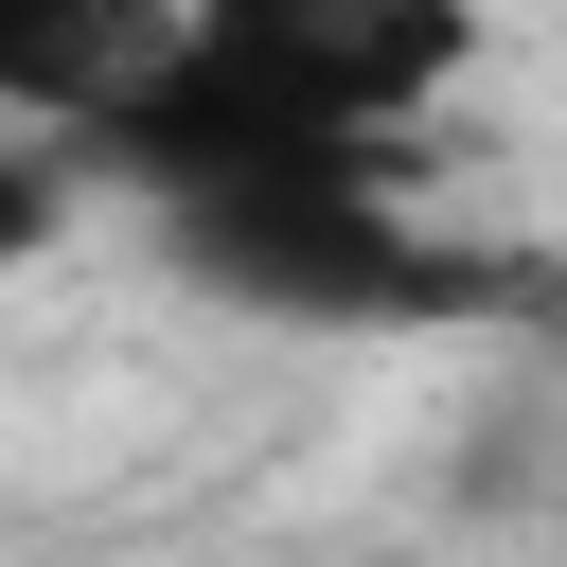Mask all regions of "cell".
<instances>
[{
    "instance_id": "4",
    "label": "cell",
    "mask_w": 567,
    "mask_h": 567,
    "mask_svg": "<svg viewBox=\"0 0 567 567\" xmlns=\"http://www.w3.org/2000/svg\"><path fill=\"white\" fill-rule=\"evenodd\" d=\"M71 195H89V177H71L53 142H0V284H18V266L71 230Z\"/></svg>"
},
{
    "instance_id": "2",
    "label": "cell",
    "mask_w": 567,
    "mask_h": 567,
    "mask_svg": "<svg viewBox=\"0 0 567 567\" xmlns=\"http://www.w3.org/2000/svg\"><path fill=\"white\" fill-rule=\"evenodd\" d=\"M177 53L284 124L337 142H408L461 71H478V0H177Z\"/></svg>"
},
{
    "instance_id": "1",
    "label": "cell",
    "mask_w": 567,
    "mask_h": 567,
    "mask_svg": "<svg viewBox=\"0 0 567 567\" xmlns=\"http://www.w3.org/2000/svg\"><path fill=\"white\" fill-rule=\"evenodd\" d=\"M159 266L230 319H284V337H408V319H461V301H514V266H461L408 177H248V195H177L142 213Z\"/></svg>"
},
{
    "instance_id": "3",
    "label": "cell",
    "mask_w": 567,
    "mask_h": 567,
    "mask_svg": "<svg viewBox=\"0 0 567 567\" xmlns=\"http://www.w3.org/2000/svg\"><path fill=\"white\" fill-rule=\"evenodd\" d=\"M177 53V0H0V142H89Z\"/></svg>"
}]
</instances>
